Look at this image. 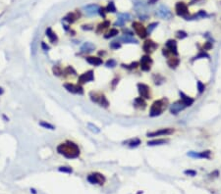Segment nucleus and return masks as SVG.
<instances>
[{"label":"nucleus","mask_w":221,"mask_h":194,"mask_svg":"<svg viewBox=\"0 0 221 194\" xmlns=\"http://www.w3.org/2000/svg\"><path fill=\"white\" fill-rule=\"evenodd\" d=\"M57 152L59 154L63 155L64 157L68 159H75L80 156V148L79 146L72 141H66L64 143H60L57 146Z\"/></svg>","instance_id":"obj_1"},{"label":"nucleus","mask_w":221,"mask_h":194,"mask_svg":"<svg viewBox=\"0 0 221 194\" xmlns=\"http://www.w3.org/2000/svg\"><path fill=\"white\" fill-rule=\"evenodd\" d=\"M167 105V99L162 98L159 100H156L152 103V107H150L149 116L150 117H156L162 114V112L166 109Z\"/></svg>","instance_id":"obj_2"},{"label":"nucleus","mask_w":221,"mask_h":194,"mask_svg":"<svg viewBox=\"0 0 221 194\" xmlns=\"http://www.w3.org/2000/svg\"><path fill=\"white\" fill-rule=\"evenodd\" d=\"M91 100L93 102H95V103H98L100 106H103L105 108L108 107L109 105V102L107 101L106 97H105L103 94H99V93H93L91 92Z\"/></svg>","instance_id":"obj_3"},{"label":"nucleus","mask_w":221,"mask_h":194,"mask_svg":"<svg viewBox=\"0 0 221 194\" xmlns=\"http://www.w3.org/2000/svg\"><path fill=\"white\" fill-rule=\"evenodd\" d=\"M132 27H133V29H135L136 33L138 34L141 38H145V37H147V29L145 28L142 24H141L140 22H134V23L132 24Z\"/></svg>","instance_id":"obj_4"},{"label":"nucleus","mask_w":221,"mask_h":194,"mask_svg":"<svg viewBox=\"0 0 221 194\" xmlns=\"http://www.w3.org/2000/svg\"><path fill=\"white\" fill-rule=\"evenodd\" d=\"M186 107H187V105H186L182 100H178L176 102H174L173 104L170 105V108H169V110H170L171 114L177 115V114H179V113L181 112V111H183V110H184Z\"/></svg>","instance_id":"obj_5"},{"label":"nucleus","mask_w":221,"mask_h":194,"mask_svg":"<svg viewBox=\"0 0 221 194\" xmlns=\"http://www.w3.org/2000/svg\"><path fill=\"white\" fill-rule=\"evenodd\" d=\"M88 180L93 184H103L105 181V177L99 172H94L88 177Z\"/></svg>","instance_id":"obj_6"},{"label":"nucleus","mask_w":221,"mask_h":194,"mask_svg":"<svg viewBox=\"0 0 221 194\" xmlns=\"http://www.w3.org/2000/svg\"><path fill=\"white\" fill-rule=\"evenodd\" d=\"M174 133L173 128H161L158 130L152 131L147 134V137H154V136H160V135H170Z\"/></svg>","instance_id":"obj_7"},{"label":"nucleus","mask_w":221,"mask_h":194,"mask_svg":"<svg viewBox=\"0 0 221 194\" xmlns=\"http://www.w3.org/2000/svg\"><path fill=\"white\" fill-rule=\"evenodd\" d=\"M152 64V58L149 57V55H145L141 58V62H140V67L142 71L147 72L150 70V65Z\"/></svg>","instance_id":"obj_8"},{"label":"nucleus","mask_w":221,"mask_h":194,"mask_svg":"<svg viewBox=\"0 0 221 194\" xmlns=\"http://www.w3.org/2000/svg\"><path fill=\"white\" fill-rule=\"evenodd\" d=\"M156 15L158 17L162 18V19H170L172 18V13L171 11L169 10V8H167L164 5H161V6L158 8L157 11H156Z\"/></svg>","instance_id":"obj_9"},{"label":"nucleus","mask_w":221,"mask_h":194,"mask_svg":"<svg viewBox=\"0 0 221 194\" xmlns=\"http://www.w3.org/2000/svg\"><path fill=\"white\" fill-rule=\"evenodd\" d=\"M138 89H139V93L141 95L142 98H145V99H149L150 98V94H149V86L145 84V83H139L138 84Z\"/></svg>","instance_id":"obj_10"},{"label":"nucleus","mask_w":221,"mask_h":194,"mask_svg":"<svg viewBox=\"0 0 221 194\" xmlns=\"http://www.w3.org/2000/svg\"><path fill=\"white\" fill-rule=\"evenodd\" d=\"M94 80V75L93 71H88L83 73L79 77V83H86L88 82H93Z\"/></svg>","instance_id":"obj_11"},{"label":"nucleus","mask_w":221,"mask_h":194,"mask_svg":"<svg viewBox=\"0 0 221 194\" xmlns=\"http://www.w3.org/2000/svg\"><path fill=\"white\" fill-rule=\"evenodd\" d=\"M175 11H176V13L178 15L182 16V17H185V16L188 15V13H189L187 5H186L184 2H178V3L176 4V6H175Z\"/></svg>","instance_id":"obj_12"},{"label":"nucleus","mask_w":221,"mask_h":194,"mask_svg":"<svg viewBox=\"0 0 221 194\" xmlns=\"http://www.w3.org/2000/svg\"><path fill=\"white\" fill-rule=\"evenodd\" d=\"M64 87L66 88L67 90L69 91V92H72V93H79V94H83V87L79 84H73V83H65L64 84Z\"/></svg>","instance_id":"obj_13"},{"label":"nucleus","mask_w":221,"mask_h":194,"mask_svg":"<svg viewBox=\"0 0 221 194\" xmlns=\"http://www.w3.org/2000/svg\"><path fill=\"white\" fill-rule=\"evenodd\" d=\"M165 48L168 50V52L172 54V55L177 56L178 55V51H177V42L173 39H169L168 41L166 42Z\"/></svg>","instance_id":"obj_14"},{"label":"nucleus","mask_w":221,"mask_h":194,"mask_svg":"<svg viewBox=\"0 0 221 194\" xmlns=\"http://www.w3.org/2000/svg\"><path fill=\"white\" fill-rule=\"evenodd\" d=\"M85 12L86 14H87L88 16H94L96 14H98V11H99V7L98 5L96 4H91V5H88V6H86L85 8Z\"/></svg>","instance_id":"obj_15"},{"label":"nucleus","mask_w":221,"mask_h":194,"mask_svg":"<svg viewBox=\"0 0 221 194\" xmlns=\"http://www.w3.org/2000/svg\"><path fill=\"white\" fill-rule=\"evenodd\" d=\"M156 48H157V44L155 42H153L152 40H145L144 44H142V49L147 53L152 52Z\"/></svg>","instance_id":"obj_16"},{"label":"nucleus","mask_w":221,"mask_h":194,"mask_svg":"<svg viewBox=\"0 0 221 194\" xmlns=\"http://www.w3.org/2000/svg\"><path fill=\"white\" fill-rule=\"evenodd\" d=\"M95 49V45L91 42H85L81 47V52L82 53H91Z\"/></svg>","instance_id":"obj_17"},{"label":"nucleus","mask_w":221,"mask_h":194,"mask_svg":"<svg viewBox=\"0 0 221 194\" xmlns=\"http://www.w3.org/2000/svg\"><path fill=\"white\" fill-rule=\"evenodd\" d=\"M86 60L88 64L93 65V66H99V65H101L103 62L99 57H94V56H88V57L86 58Z\"/></svg>","instance_id":"obj_18"},{"label":"nucleus","mask_w":221,"mask_h":194,"mask_svg":"<svg viewBox=\"0 0 221 194\" xmlns=\"http://www.w3.org/2000/svg\"><path fill=\"white\" fill-rule=\"evenodd\" d=\"M45 34H46V36L48 37V39H49L50 42L54 43V42L57 41L58 37H57V36H56L55 32L52 31V29L51 28L46 29V31H45Z\"/></svg>","instance_id":"obj_19"},{"label":"nucleus","mask_w":221,"mask_h":194,"mask_svg":"<svg viewBox=\"0 0 221 194\" xmlns=\"http://www.w3.org/2000/svg\"><path fill=\"white\" fill-rule=\"evenodd\" d=\"M129 18H130V16H129V14H120L119 17H118L117 21L115 22L114 25L115 26H118V27H123L124 24H125L126 20H129Z\"/></svg>","instance_id":"obj_20"},{"label":"nucleus","mask_w":221,"mask_h":194,"mask_svg":"<svg viewBox=\"0 0 221 194\" xmlns=\"http://www.w3.org/2000/svg\"><path fill=\"white\" fill-rule=\"evenodd\" d=\"M134 105L136 108H139V109H142V110H144L145 108L147 107V103H145L144 98H142V97H138V98L135 99Z\"/></svg>","instance_id":"obj_21"},{"label":"nucleus","mask_w":221,"mask_h":194,"mask_svg":"<svg viewBox=\"0 0 221 194\" xmlns=\"http://www.w3.org/2000/svg\"><path fill=\"white\" fill-rule=\"evenodd\" d=\"M180 96H181V100L184 102V103L188 106H191L193 103H194V99L191 98V97H189L187 95H185L183 92H180Z\"/></svg>","instance_id":"obj_22"},{"label":"nucleus","mask_w":221,"mask_h":194,"mask_svg":"<svg viewBox=\"0 0 221 194\" xmlns=\"http://www.w3.org/2000/svg\"><path fill=\"white\" fill-rule=\"evenodd\" d=\"M119 40L124 43H138V40L135 39L132 36H126V34L124 36L120 37Z\"/></svg>","instance_id":"obj_23"},{"label":"nucleus","mask_w":221,"mask_h":194,"mask_svg":"<svg viewBox=\"0 0 221 194\" xmlns=\"http://www.w3.org/2000/svg\"><path fill=\"white\" fill-rule=\"evenodd\" d=\"M179 63H180V60L177 57L169 58L168 61H167V64H168V66L170 67V68H176L178 65H179Z\"/></svg>","instance_id":"obj_24"},{"label":"nucleus","mask_w":221,"mask_h":194,"mask_svg":"<svg viewBox=\"0 0 221 194\" xmlns=\"http://www.w3.org/2000/svg\"><path fill=\"white\" fill-rule=\"evenodd\" d=\"M78 17H79V16H78L77 13H69V14L67 15L65 18H64V21H66V22H68V23L72 24L77 20Z\"/></svg>","instance_id":"obj_25"},{"label":"nucleus","mask_w":221,"mask_h":194,"mask_svg":"<svg viewBox=\"0 0 221 194\" xmlns=\"http://www.w3.org/2000/svg\"><path fill=\"white\" fill-rule=\"evenodd\" d=\"M110 26V22L109 21H104V22H102V23H100L99 25L98 26V29H96V31L98 32H102L104 31V29H106L108 27Z\"/></svg>","instance_id":"obj_26"},{"label":"nucleus","mask_w":221,"mask_h":194,"mask_svg":"<svg viewBox=\"0 0 221 194\" xmlns=\"http://www.w3.org/2000/svg\"><path fill=\"white\" fill-rule=\"evenodd\" d=\"M166 142H167L166 139H154V140H152V141L147 142V145H149V146H153V145L164 144V143H166Z\"/></svg>","instance_id":"obj_27"},{"label":"nucleus","mask_w":221,"mask_h":194,"mask_svg":"<svg viewBox=\"0 0 221 194\" xmlns=\"http://www.w3.org/2000/svg\"><path fill=\"white\" fill-rule=\"evenodd\" d=\"M117 34H119V31H118V29H111L108 32H107L106 34H105L104 37H105V38H110V37L116 36Z\"/></svg>","instance_id":"obj_28"},{"label":"nucleus","mask_w":221,"mask_h":194,"mask_svg":"<svg viewBox=\"0 0 221 194\" xmlns=\"http://www.w3.org/2000/svg\"><path fill=\"white\" fill-rule=\"evenodd\" d=\"M105 10H106V12H112V13L116 12V7L114 5V2H109L107 7L105 8Z\"/></svg>","instance_id":"obj_29"},{"label":"nucleus","mask_w":221,"mask_h":194,"mask_svg":"<svg viewBox=\"0 0 221 194\" xmlns=\"http://www.w3.org/2000/svg\"><path fill=\"white\" fill-rule=\"evenodd\" d=\"M105 66H106L107 68H114V67L116 66V61H115L114 59H109V60L105 63Z\"/></svg>","instance_id":"obj_30"},{"label":"nucleus","mask_w":221,"mask_h":194,"mask_svg":"<svg viewBox=\"0 0 221 194\" xmlns=\"http://www.w3.org/2000/svg\"><path fill=\"white\" fill-rule=\"evenodd\" d=\"M140 144H141V140H140L139 138H135L134 140L130 141V143H129V146H130V147H137V146H139Z\"/></svg>","instance_id":"obj_31"},{"label":"nucleus","mask_w":221,"mask_h":194,"mask_svg":"<svg viewBox=\"0 0 221 194\" xmlns=\"http://www.w3.org/2000/svg\"><path fill=\"white\" fill-rule=\"evenodd\" d=\"M196 85H198V90L199 93H203L204 89H206V86H204V84L201 82H196Z\"/></svg>","instance_id":"obj_32"},{"label":"nucleus","mask_w":221,"mask_h":194,"mask_svg":"<svg viewBox=\"0 0 221 194\" xmlns=\"http://www.w3.org/2000/svg\"><path fill=\"white\" fill-rule=\"evenodd\" d=\"M59 171L62 172H68V174H71L73 172L72 168H70V167H60L59 168Z\"/></svg>","instance_id":"obj_33"},{"label":"nucleus","mask_w":221,"mask_h":194,"mask_svg":"<svg viewBox=\"0 0 221 194\" xmlns=\"http://www.w3.org/2000/svg\"><path fill=\"white\" fill-rule=\"evenodd\" d=\"M176 36H177L178 38L183 39V38H185V37H187V33H186L185 31H178L176 32Z\"/></svg>","instance_id":"obj_34"},{"label":"nucleus","mask_w":221,"mask_h":194,"mask_svg":"<svg viewBox=\"0 0 221 194\" xmlns=\"http://www.w3.org/2000/svg\"><path fill=\"white\" fill-rule=\"evenodd\" d=\"M39 125L41 126H43V128H48V129H54L55 128L52 125H50V124H48V123H45V122H40Z\"/></svg>","instance_id":"obj_35"},{"label":"nucleus","mask_w":221,"mask_h":194,"mask_svg":"<svg viewBox=\"0 0 221 194\" xmlns=\"http://www.w3.org/2000/svg\"><path fill=\"white\" fill-rule=\"evenodd\" d=\"M201 58H209V56L207 55L206 53L204 52H201L199 54V55H196L195 58H194V60H198V59H201Z\"/></svg>","instance_id":"obj_36"},{"label":"nucleus","mask_w":221,"mask_h":194,"mask_svg":"<svg viewBox=\"0 0 221 194\" xmlns=\"http://www.w3.org/2000/svg\"><path fill=\"white\" fill-rule=\"evenodd\" d=\"M157 25H158V23H152V24H150V25L149 26V28H147V33H150L153 29H155V27H157Z\"/></svg>","instance_id":"obj_37"},{"label":"nucleus","mask_w":221,"mask_h":194,"mask_svg":"<svg viewBox=\"0 0 221 194\" xmlns=\"http://www.w3.org/2000/svg\"><path fill=\"white\" fill-rule=\"evenodd\" d=\"M110 47H111L112 49H118V48L121 47V44L118 41H112L110 43Z\"/></svg>","instance_id":"obj_38"},{"label":"nucleus","mask_w":221,"mask_h":194,"mask_svg":"<svg viewBox=\"0 0 221 194\" xmlns=\"http://www.w3.org/2000/svg\"><path fill=\"white\" fill-rule=\"evenodd\" d=\"M88 128H90L91 131H93V133H99V128L96 126H93V124H88Z\"/></svg>","instance_id":"obj_39"},{"label":"nucleus","mask_w":221,"mask_h":194,"mask_svg":"<svg viewBox=\"0 0 221 194\" xmlns=\"http://www.w3.org/2000/svg\"><path fill=\"white\" fill-rule=\"evenodd\" d=\"M201 158L209 159L210 158V151L207 150V151H203V152H201Z\"/></svg>","instance_id":"obj_40"},{"label":"nucleus","mask_w":221,"mask_h":194,"mask_svg":"<svg viewBox=\"0 0 221 194\" xmlns=\"http://www.w3.org/2000/svg\"><path fill=\"white\" fill-rule=\"evenodd\" d=\"M188 156H190V157H192V158H201V153L191 151V152L188 153Z\"/></svg>","instance_id":"obj_41"},{"label":"nucleus","mask_w":221,"mask_h":194,"mask_svg":"<svg viewBox=\"0 0 221 194\" xmlns=\"http://www.w3.org/2000/svg\"><path fill=\"white\" fill-rule=\"evenodd\" d=\"M122 66L124 68H128V69H136L137 67H138V63L134 62V63H132L131 65H129V66H127V65H122Z\"/></svg>","instance_id":"obj_42"},{"label":"nucleus","mask_w":221,"mask_h":194,"mask_svg":"<svg viewBox=\"0 0 221 194\" xmlns=\"http://www.w3.org/2000/svg\"><path fill=\"white\" fill-rule=\"evenodd\" d=\"M65 73H66V74H68V75H75V74H76V71H75V70L74 69H73L72 68V67H67V68H66V70H65Z\"/></svg>","instance_id":"obj_43"},{"label":"nucleus","mask_w":221,"mask_h":194,"mask_svg":"<svg viewBox=\"0 0 221 194\" xmlns=\"http://www.w3.org/2000/svg\"><path fill=\"white\" fill-rule=\"evenodd\" d=\"M211 48H212V43H211V42H208V41H207V42H206V43L203 44V49H204V50H210Z\"/></svg>","instance_id":"obj_44"},{"label":"nucleus","mask_w":221,"mask_h":194,"mask_svg":"<svg viewBox=\"0 0 221 194\" xmlns=\"http://www.w3.org/2000/svg\"><path fill=\"white\" fill-rule=\"evenodd\" d=\"M185 174H189V176L194 177V176H196V172L195 171H192V170H188V171H185Z\"/></svg>","instance_id":"obj_45"},{"label":"nucleus","mask_w":221,"mask_h":194,"mask_svg":"<svg viewBox=\"0 0 221 194\" xmlns=\"http://www.w3.org/2000/svg\"><path fill=\"white\" fill-rule=\"evenodd\" d=\"M105 12H106V10H105V8H99L98 13H100V15H101L103 18H105Z\"/></svg>","instance_id":"obj_46"},{"label":"nucleus","mask_w":221,"mask_h":194,"mask_svg":"<svg viewBox=\"0 0 221 194\" xmlns=\"http://www.w3.org/2000/svg\"><path fill=\"white\" fill-rule=\"evenodd\" d=\"M53 72H54V74L57 75H60L61 73H62L61 70L58 69V67H54V68H53Z\"/></svg>","instance_id":"obj_47"},{"label":"nucleus","mask_w":221,"mask_h":194,"mask_svg":"<svg viewBox=\"0 0 221 194\" xmlns=\"http://www.w3.org/2000/svg\"><path fill=\"white\" fill-rule=\"evenodd\" d=\"M41 47L43 48V50H48V49H49V47H48V45L45 44V42H42V43H41Z\"/></svg>","instance_id":"obj_48"},{"label":"nucleus","mask_w":221,"mask_h":194,"mask_svg":"<svg viewBox=\"0 0 221 194\" xmlns=\"http://www.w3.org/2000/svg\"><path fill=\"white\" fill-rule=\"evenodd\" d=\"M156 1H158V0H149V4H154Z\"/></svg>","instance_id":"obj_49"}]
</instances>
